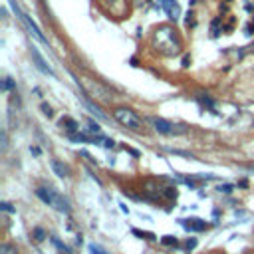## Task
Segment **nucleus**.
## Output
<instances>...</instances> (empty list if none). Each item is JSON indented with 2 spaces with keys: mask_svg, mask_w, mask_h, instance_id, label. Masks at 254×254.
Instances as JSON below:
<instances>
[{
  "mask_svg": "<svg viewBox=\"0 0 254 254\" xmlns=\"http://www.w3.org/2000/svg\"><path fill=\"white\" fill-rule=\"evenodd\" d=\"M34 234H36V240H44V236H46L42 228H36V230H34Z\"/></svg>",
  "mask_w": 254,
  "mask_h": 254,
  "instance_id": "ddd939ff",
  "label": "nucleus"
},
{
  "mask_svg": "<svg viewBox=\"0 0 254 254\" xmlns=\"http://www.w3.org/2000/svg\"><path fill=\"white\" fill-rule=\"evenodd\" d=\"M218 190H220V192H230V190H232V185H220Z\"/></svg>",
  "mask_w": 254,
  "mask_h": 254,
  "instance_id": "4468645a",
  "label": "nucleus"
},
{
  "mask_svg": "<svg viewBox=\"0 0 254 254\" xmlns=\"http://www.w3.org/2000/svg\"><path fill=\"white\" fill-rule=\"evenodd\" d=\"M149 123L153 125V129H155L157 133L167 135V137H177V135H185V133H187V127H185V125L167 121V119H163V117H149Z\"/></svg>",
  "mask_w": 254,
  "mask_h": 254,
  "instance_id": "20e7f679",
  "label": "nucleus"
},
{
  "mask_svg": "<svg viewBox=\"0 0 254 254\" xmlns=\"http://www.w3.org/2000/svg\"><path fill=\"white\" fill-rule=\"evenodd\" d=\"M218 22H220V20H214V22H212V36L218 34Z\"/></svg>",
  "mask_w": 254,
  "mask_h": 254,
  "instance_id": "2eb2a0df",
  "label": "nucleus"
},
{
  "mask_svg": "<svg viewBox=\"0 0 254 254\" xmlns=\"http://www.w3.org/2000/svg\"><path fill=\"white\" fill-rule=\"evenodd\" d=\"M12 87V81H10V77H4V81H2V89L6 91V89H10Z\"/></svg>",
  "mask_w": 254,
  "mask_h": 254,
  "instance_id": "f8f14e48",
  "label": "nucleus"
},
{
  "mask_svg": "<svg viewBox=\"0 0 254 254\" xmlns=\"http://www.w3.org/2000/svg\"><path fill=\"white\" fill-rule=\"evenodd\" d=\"M52 169H54V171H56V175H58V177H62V179L69 175V167H67V165H64V163H60V161H52Z\"/></svg>",
  "mask_w": 254,
  "mask_h": 254,
  "instance_id": "6e6552de",
  "label": "nucleus"
},
{
  "mask_svg": "<svg viewBox=\"0 0 254 254\" xmlns=\"http://www.w3.org/2000/svg\"><path fill=\"white\" fill-rule=\"evenodd\" d=\"M153 44H155V48H157L159 52H163V54H167V56L179 54V50H181V42H179L177 34L173 32V28H169V26L157 28V32H155V36H153Z\"/></svg>",
  "mask_w": 254,
  "mask_h": 254,
  "instance_id": "f257e3e1",
  "label": "nucleus"
},
{
  "mask_svg": "<svg viewBox=\"0 0 254 254\" xmlns=\"http://www.w3.org/2000/svg\"><path fill=\"white\" fill-rule=\"evenodd\" d=\"M181 224H183V228H187V230H204V228H206V222L200 220V218H183Z\"/></svg>",
  "mask_w": 254,
  "mask_h": 254,
  "instance_id": "0eeeda50",
  "label": "nucleus"
},
{
  "mask_svg": "<svg viewBox=\"0 0 254 254\" xmlns=\"http://www.w3.org/2000/svg\"><path fill=\"white\" fill-rule=\"evenodd\" d=\"M194 244H196V240H194V238H192V240H189V242H187V246H189V248H192V246H194Z\"/></svg>",
  "mask_w": 254,
  "mask_h": 254,
  "instance_id": "6ab92c4d",
  "label": "nucleus"
},
{
  "mask_svg": "<svg viewBox=\"0 0 254 254\" xmlns=\"http://www.w3.org/2000/svg\"><path fill=\"white\" fill-rule=\"evenodd\" d=\"M159 4H161V8L165 10V14L171 18V20H179V16H181V6H179V2L177 0H159Z\"/></svg>",
  "mask_w": 254,
  "mask_h": 254,
  "instance_id": "39448f33",
  "label": "nucleus"
},
{
  "mask_svg": "<svg viewBox=\"0 0 254 254\" xmlns=\"http://www.w3.org/2000/svg\"><path fill=\"white\" fill-rule=\"evenodd\" d=\"M163 244H177V238L175 236H163Z\"/></svg>",
  "mask_w": 254,
  "mask_h": 254,
  "instance_id": "9b49d317",
  "label": "nucleus"
},
{
  "mask_svg": "<svg viewBox=\"0 0 254 254\" xmlns=\"http://www.w3.org/2000/svg\"><path fill=\"white\" fill-rule=\"evenodd\" d=\"M36 194H38V198H40L42 202H46L48 206H52V208H56V210H60V212H69V202H67V198H65L64 194H60L56 189H52V187H38V189H36Z\"/></svg>",
  "mask_w": 254,
  "mask_h": 254,
  "instance_id": "f03ea898",
  "label": "nucleus"
},
{
  "mask_svg": "<svg viewBox=\"0 0 254 254\" xmlns=\"http://www.w3.org/2000/svg\"><path fill=\"white\" fill-rule=\"evenodd\" d=\"M0 206H2V210H12V206H10V204H8V202H2V204H0Z\"/></svg>",
  "mask_w": 254,
  "mask_h": 254,
  "instance_id": "f3484780",
  "label": "nucleus"
},
{
  "mask_svg": "<svg viewBox=\"0 0 254 254\" xmlns=\"http://www.w3.org/2000/svg\"><path fill=\"white\" fill-rule=\"evenodd\" d=\"M0 254H18V252H16V248L12 244H2L0 246Z\"/></svg>",
  "mask_w": 254,
  "mask_h": 254,
  "instance_id": "1a4fd4ad",
  "label": "nucleus"
},
{
  "mask_svg": "<svg viewBox=\"0 0 254 254\" xmlns=\"http://www.w3.org/2000/svg\"><path fill=\"white\" fill-rule=\"evenodd\" d=\"M44 113H46V115H48V117H50V115H52V109H50V107H48V105H44Z\"/></svg>",
  "mask_w": 254,
  "mask_h": 254,
  "instance_id": "a211bd4d",
  "label": "nucleus"
},
{
  "mask_svg": "<svg viewBox=\"0 0 254 254\" xmlns=\"http://www.w3.org/2000/svg\"><path fill=\"white\" fill-rule=\"evenodd\" d=\"M89 252H91V254H107L103 248H99V246H95V244H89Z\"/></svg>",
  "mask_w": 254,
  "mask_h": 254,
  "instance_id": "9d476101",
  "label": "nucleus"
},
{
  "mask_svg": "<svg viewBox=\"0 0 254 254\" xmlns=\"http://www.w3.org/2000/svg\"><path fill=\"white\" fill-rule=\"evenodd\" d=\"M30 54H32V60H34V65H36V67H38V69H40L42 73H46V75H52V77L56 75V73H54V69H52V67H50V65H48L46 62H44V58L40 56V52H38V50H36L34 46H32V50H30Z\"/></svg>",
  "mask_w": 254,
  "mask_h": 254,
  "instance_id": "423d86ee",
  "label": "nucleus"
},
{
  "mask_svg": "<svg viewBox=\"0 0 254 254\" xmlns=\"http://www.w3.org/2000/svg\"><path fill=\"white\" fill-rule=\"evenodd\" d=\"M133 234H137V236H147V238H153V234H151V232H139V230H133Z\"/></svg>",
  "mask_w": 254,
  "mask_h": 254,
  "instance_id": "dca6fc26",
  "label": "nucleus"
},
{
  "mask_svg": "<svg viewBox=\"0 0 254 254\" xmlns=\"http://www.w3.org/2000/svg\"><path fill=\"white\" fill-rule=\"evenodd\" d=\"M113 117L123 125L127 127L129 131H135V133H143L145 131V125H143V119L129 107H115L113 109Z\"/></svg>",
  "mask_w": 254,
  "mask_h": 254,
  "instance_id": "7ed1b4c3",
  "label": "nucleus"
}]
</instances>
